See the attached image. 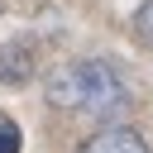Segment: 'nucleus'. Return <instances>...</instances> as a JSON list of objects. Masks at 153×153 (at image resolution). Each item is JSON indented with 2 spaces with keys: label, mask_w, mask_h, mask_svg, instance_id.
I'll list each match as a JSON object with an SVG mask.
<instances>
[{
  "label": "nucleus",
  "mask_w": 153,
  "mask_h": 153,
  "mask_svg": "<svg viewBox=\"0 0 153 153\" xmlns=\"http://www.w3.org/2000/svg\"><path fill=\"white\" fill-rule=\"evenodd\" d=\"M29 76H33V43H24V38L5 43L0 48V81L5 86H24Z\"/></svg>",
  "instance_id": "nucleus-3"
},
{
  "label": "nucleus",
  "mask_w": 153,
  "mask_h": 153,
  "mask_svg": "<svg viewBox=\"0 0 153 153\" xmlns=\"http://www.w3.org/2000/svg\"><path fill=\"white\" fill-rule=\"evenodd\" d=\"M81 153H153V148H148V139H143L139 129H129V124H105L100 134H91V139L81 143Z\"/></svg>",
  "instance_id": "nucleus-2"
},
{
  "label": "nucleus",
  "mask_w": 153,
  "mask_h": 153,
  "mask_svg": "<svg viewBox=\"0 0 153 153\" xmlns=\"http://www.w3.org/2000/svg\"><path fill=\"white\" fill-rule=\"evenodd\" d=\"M134 29H139L143 43H153V0H143V5L134 10Z\"/></svg>",
  "instance_id": "nucleus-5"
},
{
  "label": "nucleus",
  "mask_w": 153,
  "mask_h": 153,
  "mask_svg": "<svg viewBox=\"0 0 153 153\" xmlns=\"http://www.w3.org/2000/svg\"><path fill=\"white\" fill-rule=\"evenodd\" d=\"M48 105L53 110H76V115H96V120H115L124 115L129 105V91H124V76L100 62V57H81V62H62L48 86H43Z\"/></svg>",
  "instance_id": "nucleus-1"
},
{
  "label": "nucleus",
  "mask_w": 153,
  "mask_h": 153,
  "mask_svg": "<svg viewBox=\"0 0 153 153\" xmlns=\"http://www.w3.org/2000/svg\"><path fill=\"white\" fill-rule=\"evenodd\" d=\"M24 148V134H19V124L10 120V115H0V153H19Z\"/></svg>",
  "instance_id": "nucleus-4"
}]
</instances>
